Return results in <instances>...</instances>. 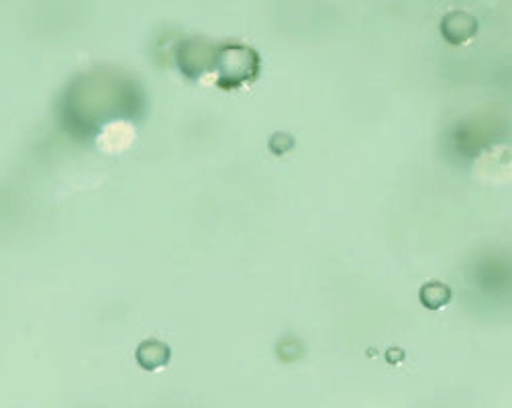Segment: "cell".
Returning <instances> with one entry per match:
<instances>
[{"mask_svg":"<svg viewBox=\"0 0 512 408\" xmlns=\"http://www.w3.org/2000/svg\"><path fill=\"white\" fill-rule=\"evenodd\" d=\"M476 31H478V21L472 15L462 13V11H455V13L447 15L441 25L443 37L455 45L466 43L468 39H472L476 35Z\"/></svg>","mask_w":512,"mask_h":408,"instance_id":"cell-1","label":"cell"},{"mask_svg":"<svg viewBox=\"0 0 512 408\" xmlns=\"http://www.w3.org/2000/svg\"><path fill=\"white\" fill-rule=\"evenodd\" d=\"M425 290L431 292V296H421V298H423V304L429 306V309H441V306H443V304L449 300V296H451V292H449L443 284H439V282L427 284Z\"/></svg>","mask_w":512,"mask_h":408,"instance_id":"cell-2","label":"cell"}]
</instances>
